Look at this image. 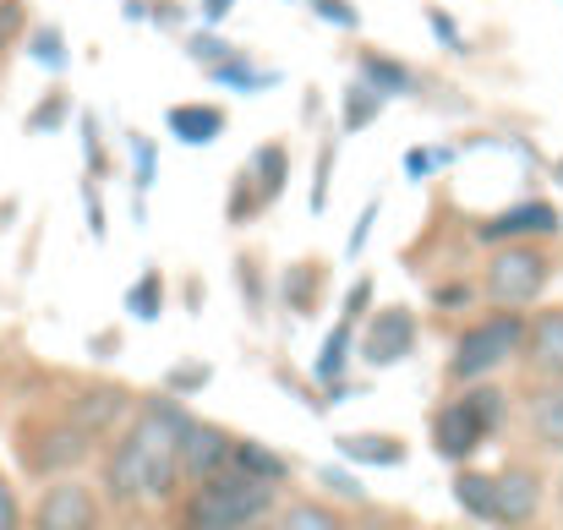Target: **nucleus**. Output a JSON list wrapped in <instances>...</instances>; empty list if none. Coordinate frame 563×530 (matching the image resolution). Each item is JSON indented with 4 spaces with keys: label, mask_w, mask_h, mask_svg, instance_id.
<instances>
[{
    "label": "nucleus",
    "mask_w": 563,
    "mask_h": 530,
    "mask_svg": "<svg viewBox=\"0 0 563 530\" xmlns=\"http://www.w3.org/2000/svg\"><path fill=\"white\" fill-rule=\"evenodd\" d=\"M307 5H312V16H318V22H329V27H345V33H351V27H362V11H356L351 0H307Z\"/></svg>",
    "instance_id": "7c9ffc66"
},
{
    "label": "nucleus",
    "mask_w": 563,
    "mask_h": 530,
    "mask_svg": "<svg viewBox=\"0 0 563 530\" xmlns=\"http://www.w3.org/2000/svg\"><path fill=\"white\" fill-rule=\"evenodd\" d=\"M493 487H498V526L493 530H526L542 509V476L531 465H504L493 471Z\"/></svg>",
    "instance_id": "ddd939ff"
},
{
    "label": "nucleus",
    "mask_w": 563,
    "mask_h": 530,
    "mask_svg": "<svg viewBox=\"0 0 563 530\" xmlns=\"http://www.w3.org/2000/svg\"><path fill=\"white\" fill-rule=\"evenodd\" d=\"M27 55L44 66V71H66V33L60 27H33V38H27Z\"/></svg>",
    "instance_id": "bb28decb"
},
{
    "label": "nucleus",
    "mask_w": 563,
    "mask_h": 530,
    "mask_svg": "<svg viewBox=\"0 0 563 530\" xmlns=\"http://www.w3.org/2000/svg\"><path fill=\"white\" fill-rule=\"evenodd\" d=\"M0 530H27V515H22V498L16 487L0 476Z\"/></svg>",
    "instance_id": "f704fd0d"
},
{
    "label": "nucleus",
    "mask_w": 563,
    "mask_h": 530,
    "mask_svg": "<svg viewBox=\"0 0 563 530\" xmlns=\"http://www.w3.org/2000/svg\"><path fill=\"white\" fill-rule=\"evenodd\" d=\"M526 361L542 372V377H563V307H548L531 318L526 329Z\"/></svg>",
    "instance_id": "4468645a"
},
{
    "label": "nucleus",
    "mask_w": 563,
    "mask_h": 530,
    "mask_svg": "<svg viewBox=\"0 0 563 530\" xmlns=\"http://www.w3.org/2000/svg\"><path fill=\"white\" fill-rule=\"evenodd\" d=\"M230 465H235V471H246V476H257V482H268V487H285V482H290V460H285V454H274V449H268V443H257V438H235Z\"/></svg>",
    "instance_id": "a211bd4d"
},
{
    "label": "nucleus",
    "mask_w": 563,
    "mask_h": 530,
    "mask_svg": "<svg viewBox=\"0 0 563 530\" xmlns=\"http://www.w3.org/2000/svg\"><path fill=\"white\" fill-rule=\"evenodd\" d=\"M373 224H377V197L362 208V219L351 224V235H345V257H356L362 246H367V235H373Z\"/></svg>",
    "instance_id": "4c0bfd02"
},
{
    "label": "nucleus",
    "mask_w": 563,
    "mask_h": 530,
    "mask_svg": "<svg viewBox=\"0 0 563 530\" xmlns=\"http://www.w3.org/2000/svg\"><path fill=\"white\" fill-rule=\"evenodd\" d=\"M208 77H213V82H224L230 93H257V88H268V82H279V71H263V66H252L246 55H235V60H224V66H213Z\"/></svg>",
    "instance_id": "393cba45"
},
{
    "label": "nucleus",
    "mask_w": 563,
    "mask_h": 530,
    "mask_svg": "<svg viewBox=\"0 0 563 530\" xmlns=\"http://www.w3.org/2000/svg\"><path fill=\"white\" fill-rule=\"evenodd\" d=\"M356 77H362V82H373L383 99H394V93H410V88H416V77H410L399 60L377 55V49H367V55L356 60Z\"/></svg>",
    "instance_id": "4be33fe9"
},
{
    "label": "nucleus",
    "mask_w": 563,
    "mask_h": 530,
    "mask_svg": "<svg viewBox=\"0 0 563 530\" xmlns=\"http://www.w3.org/2000/svg\"><path fill=\"white\" fill-rule=\"evenodd\" d=\"M246 176L257 180L263 208H274V202L285 197V180H290V148H285V143H263V148L252 154V170H246Z\"/></svg>",
    "instance_id": "6ab92c4d"
},
{
    "label": "nucleus",
    "mask_w": 563,
    "mask_h": 530,
    "mask_svg": "<svg viewBox=\"0 0 563 530\" xmlns=\"http://www.w3.org/2000/svg\"><path fill=\"white\" fill-rule=\"evenodd\" d=\"M559 504H563V476H559Z\"/></svg>",
    "instance_id": "de8ad7c7"
},
{
    "label": "nucleus",
    "mask_w": 563,
    "mask_h": 530,
    "mask_svg": "<svg viewBox=\"0 0 563 530\" xmlns=\"http://www.w3.org/2000/svg\"><path fill=\"white\" fill-rule=\"evenodd\" d=\"M208 377H213V372H208V366H202V361H191V366H170V377H165V388H170V394H181V399H187V394H197V388H202V383H208Z\"/></svg>",
    "instance_id": "473e14b6"
},
{
    "label": "nucleus",
    "mask_w": 563,
    "mask_h": 530,
    "mask_svg": "<svg viewBox=\"0 0 563 530\" xmlns=\"http://www.w3.org/2000/svg\"><path fill=\"white\" fill-rule=\"evenodd\" d=\"M454 504H460L476 526H498V487H493V471L460 465V476H454Z\"/></svg>",
    "instance_id": "dca6fc26"
},
{
    "label": "nucleus",
    "mask_w": 563,
    "mask_h": 530,
    "mask_svg": "<svg viewBox=\"0 0 563 530\" xmlns=\"http://www.w3.org/2000/svg\"><path fill=\"white\" fill-rule=\"evenodd\" d=\"M187 55L197 60V66H202V71H213V66L235 60L241 49H235V44H224L219 33H191V38H187Z\"/></svg>",
    "instance_id": "c85d7f7f"
},
{
    "label": "nucleus",
    "mask_w": 563,
    "mask_h": 530,
    "mask_svg": "<svg viewBox=\"0 0 563 530\" xmlns=\"http://www.w3.org/2000/svg\"><path fill=\"white\" fill-rule=\"evenodd\" d=\"M252 213H263V191H257L252 176H235V191H230V202H224V219H230V224H246Z\"/></svg>",
    "instance_id": "c756f323"
},
{
    "label": "nucleus",
    "mask_w": 563,
    "mask_h": 530,
    "mask_svg": "<svg viewBox=\"0 0 563 530\" xmlns=\"http://www.w3.org/2000/svg\"><path fill=\"white\" fill-rule=\"evenodd\" d=\"M285 307L296 312V318H312L318 312V301H323V263H296V268H285Z\"/></svg>",
    "instance_id": "aec40b11"
},
{
    "label": "nucleus",
    "mask_w": 563,
    "mask_h": 530,
    "mask_svg": "<svg viewBox=\"0 0 563 530\" xmlns=\"http://www.w3.org/2000/svg\"><path fill=\"white\" fill-rule=\"evenodd\" d=\"M559 230H563L559 208L542 202V197H526V202H515V208L482 219V224H476V241H482V246H509V241H548V235H559Z\"/></svg>",
    "instance_id": "9d476101"
},
{
    "label": "nucleus",
    "mask_w": 563,
    "mask_h": 530,
    "mask_svg": "<svg viewBox=\"0 0 563 530\" xmlns=\"http://www.w3.org/2000/svg\"><path fill=\"white\" fill-rule=\"evenodd\" d=\"M66 121V93H49V99H38L33 104V115H27V132L38 137V132H55Z\"/></svg>",
    "instance_id": "2f4dec72"
},
{
    "label": "nucleus",
    "mask_w": 563,
    "mask_h": 530,
    "mask_svg": "<svg viewBox=\"0 0 563 530\" xmlns=\"http://www.w3.org/2000/svg\"><path fill=\"white\" fill-rule=\"evenodd\" d=\"M559 383H563V377H559Z\"/></svg>",
    "instance_id": "09e8293b"
},
{
    "label": "nucleus",
    "mask_w": 563,
    "mask_h": 530,
    "mask_svg": "<svg viewBox=\"0 0 563 530\" xmlns=\"http://www.w3.org/2000/svg\"><path fill=\"white\" fill-rule=\"evenodd\" d=\"M66 421H77V427L99 443V438H110V432H121V427L132 421V394H121V388H110V383L82 388V394L66 399Z\"/></svg>",
    "instance_id": "f8f14e48"
},
{
    "label": "nucleus",
    "mask_w": 563,
    "mask_h": 530,
    "mask_svg": "<svg viewBox=\"0 0 563 530\" xmlns=\"http://www.w3.org/2000/svg\"><path fill=\"white\" fill-rule=\"evenodd\" d=\"M526 329H531V318L515 312V307H498V312L476 318V323L454 340L449 383H487L498 366H509L515 355L526 351Z\"/></svg>",
    "instance_id": "20e7f679"
},
{
    "label": "nucleus",
    "mask_w": 563,
    "mask_h": 530,
    "mask_svg": "<svg viewBox=\"0 0 563 530\" xmlns=\"http://www.w3.org/2000/svg\"><path fill=\"white\" fill-rule=\"evenodd\" d=\"M126 312H132L137 323H154V318L165 312V274H159V268H148V274L126 290Z\"/></svg>",
    "instance_id": "a878e982"
},
{
    "label": "nucleus",
    "mask_w": 563,
    "mask_h": 530,
    "mask_svg": "<svg viewBox=\"0 0 563 530\" xmlns=\"http://www.w3.org/2000/svg\"><path fill=\"white\" fill-rule=\"evenodd\" d=\"M27 530H104V504H99V493L88 482L60 476V482H49L33 498Z\"/></svg>",
    "instance_id": "423d86ee"
},
{
    "label": "nucleus",
    "mask_w": 563,
    "mask_h": 530,
    "mask_svg": "<svg viewBox=\"0 0 563 530\" xmlns=\"http://www.w3.org/2000/svg\"><path fill=\"white\" fill-rule=\"evenodd\" d=\"M340 454H345L351 465H373V471L405 465V443L388 438V432H345V438H340Z\"/></svg>",
    "instance_id": "f3484780"
},
{
    "label": "nucleus",
    "mask_w": 563,
    "mask_h": 530,
    "mask_svg": "<svg viewBox=\"0 0 563 530\" xmlns=\"http://www.w3.org/2000/svg\"><path fill=\"white\" fill-rule=\"evenodd\" d=\"M531 432H537V443H542V449L563 454V383L531 399Z\"/></svg>",
    "instance_id": "5701e85b"
},
{
    "label": "nucleus",
    "mask_w": 563,
    "mask_h": 530,
    "mask_svg": "<svg viewBox=\"0 0 563 530\" xmlns=\"http://www.w3.org/2000/svg\"><path fill=\"white\" fill-rule=\"evenodd\" d=\"M230 454H235V432H224V427L191 416L187 432H181V482L191 487V482L219 476V471L230 465Z\"/></svg>",
    "instance_id": "9b49d317"
},
{
    "label": "nucleus",
    "mask_w": 563,
    "mask_h": 530,
    "mask_svg": "<svg viewBox=\"0 0 563 530\" xmlns=\"http://www.w3.org/2000/svg\"><path fill=\"white\" fill-rule=\"evenodd\" d=\"M132 176H137V197H148L154 180H159V148L143 132H132Z\"/></svg>",
    "instance_id": "cd10ccee"
},
{
    "label": "nucleus",
    "mask_w": 563,
    "mask_h": 530,
    "mask_svg": "<svg viewBox=\"0 0 563 530\" xmlns=\"http://www.w3.org/2000/svg\"><path fill=\"white\" fill-rule=\"evenodd\" d=\"M121 16H126V22H148V16H154V5H148V0H126V5H121Z\"/></svg>",
    "instance_id": "37998d69"
},
{
    "label": "nucleus",
    "mask_w": 563,
    "mask_h": 530,
    "mask_svg": "<svg viewBox=\"0 0 563 530\" xmlns=\"http://www.w3.org/2000/svg\"><path fill=\"white\" fill-rule=\"evenodd\" d=\"M373 312V279L362 274L356 279V290L345 296V312H340V323L323 334V351H318V361H312V377L318 383H345V372H351V355H356V323Z\"/></svg>",
    "instance_id": "6e6552de"
},
{
    "label": "nucleus",
    "mask_w": 563,
    "mask_h": 530,
    "mask_svg": "<svg viewBox=\"0 0 563 530\" xmlns=\"http://www.w3.org/2000/svg\"><path fill=\"white\" fill-rule=\"evenodd\" d=\"M82 159H88L93 176H104V137H99V121L93 115L82 121Z\"/></svg>",
    "instance_id": "c9c22d12"
},
{
    "label": "nucleus",
    "mask_w": 563,
    "mask_h": 530,
    "mask_svg": "<svg viewBox=\"0 0 563 530\" xmlns=\"http://www.w3.org/2000/svg\"><path fill=\"white\" fill-rule=\"evenodd\" d=\"M504 410H509L504 388H493V383H465V394H454V399H443V405L432 410V454L449 460V465H465V460L504 427Z\"/></svg>",
    "instance_id": "7ed1b4c3"
},
{
    "label": "nucleus",
    "mask_w": 563,
    "mask_h": 530,
    "mask_svg": "<svg viewBox=\"0 0 563 530\" xmlns=\"http://www.w3.org/2000/svg\"><path fill=\"white\" fill-rule=\"evenodd\" d=\"M82 208H88V230H93V241H104V202H99L93 186L82 191Z\"/></svg>",
    "instance_id": "a19ab883"
},
{
    "label": "nucleus",
    "mask_w": 563,
    "mask_h": 530,
    "mask_svg": "<svg viewBox=\"0 0 563 530\" xmlns=\"http://www.w3.org/2000/svg\"><path fill=\"white\" fill-rule=\"evenodd\" d=\"M230 5H235V0H202V16H208V22H224Z\"/></svg>",
    "instance_id": "c03bdc74"
},
{
    "label": "nucleus",
    "mask_w": 563,
    "mask_h": 530,
    "mask_svg": "<svg viewBox=\"0 0 563 530\" xmlns=\"http://www.w3.org/2000/svg\"><path fill=\"white\" fill-rule=\"evenodd\" d=\"M176 530H197V526H187V520H181V526H176Z\"/></svg>",
    "instance_id": "49530a36"
},
{
    "label": "nucleus",
    "mask_w": 563,
    "mask_h": 530,
    "mask_svg": "<svg viewBox=\"0 0 563 530\" xmlns=\"http://www.w3.org/2000/svg\"><path fill=\"white\" fill-rule=\"evenodd\" d=\"M274 530H351V526H345L340 509H329V504H318V498H296V504L279 509V526Z\"/></svg>",
    "instance_id": "b1692460"
},
{
    "label": "nucleus",
    "mask_w": 563,
    "mask_h": 530,
    "mask_svg": "<svg viewBox=\"0 0 563 530\" xmlns=\"http://www.w3.org/2000/svg\"><path fill=\"white\" fill-rule=\"evenodd\" d=\"M191 410L176 394H154L132 410L104 454V498L110 504H165L181 487V432Z\"/></svg>",
    "instance_id": "f257e3e1"
},
{
    "label": "nucleus",
    "mask_w": 563,
    "mask_h": 530,
    "mask_svg": "<svg viewBox=\"0 0 563 530\" xmlns=\"http://www.w3.org/2000/svg\"><path fill=\"white\" fill-rule=\"evenodd\" d=\"M165 126H170L176 143L208 148L213 137H224V110H219V104H170V110H165Z\"/></svg>",
    "instance_id": "2eb2a0df"
},
{
    "label": "nucleus",
    "mask_w": 563,
    "mask_h": 530,
    "mask_svg": "<svg viewBox=\"0 0 563 530\" xmlns=\"http://www.w3.org/2000/svg\"><path fill=\"white\" fill-rule=\"evenodd\" d=\"M416 340H421V323H416V312H410V307H377V312H367V329H362L356 351H362L367 366L383 372V366L410 361Z\"/></svg>",
    "instance_id": "1a4fd4ad"
},
{
    "label": "nucleus",
    "mask_w": 563,
    "mask_h": 530,
    "mask_svg": "<svg viewBox=\"0 0 563 530\" xmlns=\"http://www.w3.org/2000/svg\"><path fill=\"white\" fill-rule=\"evenodd\" d=\"M471 296H476L471 285H438V290H432L438 307H471Z\"/></svg>",
    "instance_id": "79ce46f5"
},
{
    "label": "nucleus",
    "mask_w": 563,
    "mask_h": 530,
    "mask_svg": "<svg viewBox=\"0 0 563 530\" xmlns=\"http://www.w3.org/2000/svg\"><path fill=\"white\" fill-rule=\"evenodd\" d=\"M383 104H388V99L377 93L373 82L356 77V82L345 88V99H340V126H345V132H367L377 115H383Z\"/></svg>",
    "instance_id": "412c9836"
},
{
    "label": "nucleus",
    "mask_w": 563,
    "mask_h": 530,
    "mask_svg": "<svg viewBox=\"0 0 563 530\" xmlns=\"http://www.w3.org/2000/svg\"><path fill=\"white\" fill-rule=\"evenodd\" d=\"M427 27H432V33H438L449 49H465V33H460V22H454L443 5H427Z\"/></svg>",
    "instance_id": "72a5a7b5"
},
{
    "label": "nucleus",
    "mask_w": 563,
    "mask_h": 530,
    "mask_svg": "<svg viewBox=\"0 0 563 530\" xmlns=\"http://www.w3.org/2000/svg\"><path fill=\"white\" fill-rule=\"evenodd\" d=\"M329 170H334V148H323V159H318V180H312V213H323V208H329Z\"/></svg>",
    "instance_id": "ea45409f"
},
{
    "label": "nucleus",
    "mask_w": 563,
    "mask_h": 530,
    "mask_svg": "<svg viewBox=\"0 0 563 530\" xmlns=\"http://www.w3.org/2000/svg\"><path fill=\"white\" fill-rule=\"evenodd\" d=\"M274 493H279V487H268V482H257V476L224 465L219 476L187 487L181 520L197 530H257L274 515Z\"/></svg>",
    "instance_id": "f03ea898"
},
{
    "label": "nucleus",
    "mask_w": 563,
    "mask_h": 530,
    "mask_svg": "<svg viewBox=\"0 0 563 530\" xmlns=\"http://www.w3.org/2000/svg\"><path fill=\"white\" fill-rule=\"evenodd\" d=\"M553 279V257L537 246V241H509V246H493L487 257V274H482V296L493 307H531Z\"/></svg>",
    "instance_id": "39448f33"
},
{
    "label": "nucleus",
    "mask_w": 563,
    "mask_h": 530,
    "mask_svg": "<svg viewBox=\"0 0 563 530\" xmlns=\"http://www.w3.org/2000/svg\"><path fill=\"white\" fill-rule=\"evenodd\" d=\"M553 176H559V186H563V159H559V165H553Z\"/></svg>",
    "instance_id": "a18cd8bd"
},
{
    "label": "nucleus",
    "mask_w": 563,
    "mask_h": 530,
    "mask_svg": "<svg viewBox=\"0 0 563 530\" xmlns=\"http://www.w3.org/2000/svg\"><path fill=\"white\" fill-rule=\"evenodd\" d=\"M93 454V438L77 427V421H49V427H27L22 432V460L33 476H60V471H77L82 460Z\"/></svg>",
    "instance_id": "0eeeda50"
},
{
    "label": "nucleus",
    "mask_w": 563,
    "mask_h": 530,
    "mask_svg": "<svg viewBox=\"0 0 563 530\" xmlns=\"http://www.w3.org/2000/svg\"><path fill=\"white\" fill-rule=\"evenodd\" d=\"M318 482H323L329 493L351 498V504H362V498H367V493H362V482H351V476H345V471H334V465H323V471H318Z\"/></svg>",
    "instance_id": "e433bc0d"
},
{
    "label": "nucleus",
    "mask_w": 563,
    "mask_h": 530,
    "mask_svg": "<svg viewBox=\"0 0 563 530\" xmlns=\"http://www.w3.org/2000/svg\"><path fill=\"white\" fill-rule=\"evenodd\" d=\"M438 165H449V154H443V148H438V154H427V148L405 154V176H410V180H421L427 170H438Z\"/></svg>",
    "instance_id": "58836bf2"
}]
</instances>
